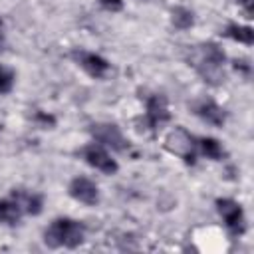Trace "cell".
Wrapping results in <instances>:
<instances>
[{
    "mask_svg": "<svg viewBox=\"0 0 254 254\" xmlns=\"http://www.w3.org/2000/svg\"><path fill=\"white\" fill-rule=\"evenodd\" d=\"M14 81H16L14 71L8 69V67H4V65H0V95L10 93L12 87H14Z\"/></svg>",
    "mask_w": 254,
    "mask_h": 254,
    "instance_id": "cell-16",
    "label": "cell"
},
{
    "mask_svg": "<svg viewBox=\"0 0 254 254\" xmlns=\"http://www.w3.org/2000/svg\"><path fill=\"white\" fill-rule=\"evenodd\" d=\"M69 58H71L87 75H91L93 79H103V77L109 73V69H111V64H109L103 56H99V54H95V52H87V50H81V48H73V50L69 52Z\"/></svg>",
    "mask_w": 254,
    "mask_h": 254,
    "instance_id": "cell-7",
    "label": "cell"
},
{
    "mask_svg": "<svg viewBox=\"0 0 254 254\" xmlns=\"http://www.w3.org/2000/svg\"><path fill=\"white\" fill-rule=\"evenodd\" d=\"M24 210L22 206L18 204L16 198H0V222L6 224V226H14L20 222Z\"/></svg>",
    "mask_w": 254,
    "mask_h": 254,
    "instance_id": "cell-12",
    "label": "cell"
},
{
    "mask_svg": "<svg viewBox=\"0 0 254 254\" xmlns=\"http://www.w3.org/2000/svg\"><path fill=\"white\" fill-rule=\"evenodd\" d=\"M34 123L40 125V127H44V129H52L56 125V117L52 113H46L42 109H36L34 111Z\"/></svg>",
    "mask_w": 254,
    "mask_h": 254,
    "instance_id": "cell-17",
    "label": "cell"
},
{
    "mask_svg": "<svg viewBox=\"0 0 254 254\" xmlns=\"http://www.w3.org/2000/svg\"><path fill=\"white\" fill-rule=\"evenodd\" d=\"M234 69H236V71H240L244 77H250V71H252V64H250L248 60L240 58V60H234Z\"/></svg>",
    "mask_w": 254,
    "mask_h": 254,
    "instance_id": "cell-19",
    "label": "cell"
},
{
    "mask_svg": "<svg viewBox=\"0 0 254 254\" xmlns=\"http://www.w3.org/2000/svg\"><path fill=\"white\" fill-rule=\"evenodd\" d=\"M238 4L242 6L244 16H246L248 20H252V18H254V0H238Z\"/></svg>",
    "mask_w": 254,
    "mask_h": 254,
    "instance_id": "cell-20",
    "label": "cell"
},
{
    "mask_svg": "<svg viewBox=\"0 0 254 254\" xmlns=\"http://www.w3.org/2000/svg\"><path fill=\"white\" fill-rule=\"evenodd\" d=\"M81 159L89 165V167H93V169H97V171H101V173H105V175H115L117 171H119V165H117V161L107 153V149L103 147V145H99V143H89V145H85L83 149H81Z\"/></svg>",
    "mask_w": 254,
    "mask_h": 254,
    "instance_id": "cell-8",
    "label": "cell"
},
{
    "mask_svg": "<svg viewBox=\"0 0 254 254\" xmlns=\"http://www.w3.org/2000/svg\"><path fill=\"white\" fill-rule=\"evenodd\" d=\"M224 38H230L238 44H244V46H252L254 44V30L250 26H242V24H236V22H230L224 32H222Z\"/></svg>",
    "mask_w": 254,
    "mask_h": 254,
    "instance_id": "cell-14",
    "label": "cell"
},
{
    "mask_svg": "<svg viewBox=\"0 0 254 254\" xmlns=\"http://www.w3.org/2000/svg\"><path fill=\"white\" fill-rule=\"evenodd\" d=\"M85 240V226L69 216L54 218L44 230V242L50 248H77Z\"/></svg>",
    "mask_w": 254,
    "mask_h": 254,
    "instance_id": "cell-2",
    "label": "cell"
},
{
    "mask_svg": "<svg viewBox=\"0 0 254 254\" xmlns=\"http://www.w3.org/2000/svg\"><path fill=\"white\" fill-rule=\"evenodd\" d=\"M89 133H91L93 141L103 145L105 149L119 151V153L129 149V141L125 139V135L121 133V129L115 123H93L89 127Z\"/></svg>",
    "mask_w": 254,
    "mask_h": 254,
    "instance_id": "cell-6",
    "label": "cell"
},
{
    "mask_svg": "<svg viewBox=\"0 0 254 254\" xmlns=\"http://www.w3.org/2000/svg\"><path fill=\"white\" fill-rule=\"evenodd\" d=\"M192 113L204 121L206 125H212V127H224L226 123V109L220 107L214 99H198L190 105Z\"/></svg>",
    "mask_w": 254,
    "mask_h": 254,
    "instance_id": "cell-10",
    "label": "cell"
},
{
    "mask_svg": "<svg viewBox=\"0 0 254 254\" xmlns=\"http://www.w3.org/2000/svg\"><path fill=\"white\" fill-rule=\"evenodd\" d=\"M216 210L228 230L230 236L238 238L246 232V216H244V208L240 202H236L234 198H216Z\"/></svg>",
    "mask_w": 254,
    "mask_h": 254,
    "instance_id": "cell-5",
    "label": "cell"
},
{
    "mask_svg": "<svg viewBox=\"0 0 254 254\" xmlns=\"http://www.w3.org/2000/svg\"><path fill=\"white\" fill-rule=\"evenodd\" d=\"M196 147H198V153L204 155L210 161H222L226 157V151H224L222 143L218 139H214V137H200V139H196Z\"/></svg>",
    "mask_w": 254,
    "mask_h": 254,
    "instance_id": "cell-13",
    "label": "cell"
},
{
    "mask_svg": "<svg viewBox=\"0 0 254 254\" xmlns=\"http://www.w3.org/2000/svg\"><path fill=\"white\" fill-rule=\"evenodd\" d=\"M97 2L107 12H121L123 10V0H97Z\"/></svg>",
    "mask_w": 254,
    "mask_h": 254,
    "instance_id": "cell-18",
    "label": "cell"
},
{
    "mask_svg": "<svg viewBox=\"0 0 254 254\" xmlns=\"http://www.w3.org/2000/svg\"><path fill=\"white\" fill-rule=\"evenodd\" d=\"M171 24L177 30H190L194 24V14L187 6H173L171 8Z\"/></svg>",
    "mask_w": 254,
    "mask_h": 254,
    "instance_id": "cell-15",
    "label": "cell"
},
{
    "mask_svg": "<svg viewBox=\"0 0 254 254\" xmlns=\"http://www.w3.org/2000/svg\"><path fill=\"white\" fill-rule=\"evenodd\" d=\"M10 196L18 200V204L22 206V210L26 214L38 216L44 210V196L40 192H32V190H26V189H12Z\"/></svg>",
    "mask_w": 254,
    "mask_h": 254,
    "instance_id": "cell-11",
    "label": "cell"
},
{
    "mask_svg": "<svg viewBox=\"0 0 254 254\" xmlns=\"http://www.w3.org/2000/svg\"><path fill=\"white\" fill-rule=\"evenodd\" d=\"M171 121V111H169V101L163 93H151L145 99V115L137 119V123L141 125L139 129L151 131L155 133L161 125Z\"/></svg>",
    "mask_w": 254,
    "mask_h": 254,
    "instance_id": "cell-4",
    "label": "cell"
},
{
    "mask_svg": "<svg viewBox=\"0 0 254 254\" xmlns=\"http://www.w3.org/2000/svg\"><path fill=\"white\" fill-rule=\"evenodd\" d=\"M67 192L73 200L81 202V204H87V206H95L99 202V189L97 185L87 179V177H73L67 185Z\"/></svg>",
    "mask_w": 254,
    "mask_h": 254,
    "instance_id": "cell-9",
    "label": "cell"
},
{
    "mask_svg": "<svg viewBox=\"0 0 254 254\" xmlns=\"http://www.w3.org/2000/svg\"><path fill=\"white\" fill-rule=\"evenodd\" d=\"M187 64L202 77L204 83L208 85H220L224 81V62L226 54L222 48L214 42H202L187 48L185 54Z\"/></svg>",
    "mask_w": 254,
    "mask_h": 254,
    "instance_id": "cell-1",
    "label": "cell"
},
{
    "mask_svg": "<svg viewBox=\"0 0 254 254\" xmlns=\"http://www.w3.org/2000/svg\"><path fill=\"white\" fill-rule=\"evenodd\" d=\"M163 147L167 153L179 157L185 165H194L196 163V155H198V147H196V137H192L185 127L177 125L175 129H171L165 135Z\"/></svg>",
    "mask_w": 254,
    "mask_h": 254,
    "instance_id": "cell-3",
    "label": "cell"
}]
</instances>
